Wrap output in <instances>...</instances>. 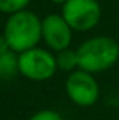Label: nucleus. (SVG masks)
Listing matches in <instances>:
<instances>
[{
  "label": "nucleus",
  "instance_id": "9",
  "mask_svg": "<svg viewBox=\"0 0 119 120\" xmlns=\"http://www.w3.org/2000/svg\"><path fill=\"white\" fill-rule=\"evenodd\" d=\"M31 0H0V11L6 14H15V12L24 11Z\"/></svg>",
  "mask_w": 119,
  "mask_h": 120
},
{
  "label": "nucleus",
  "instance_id": "8",
  "mask_svg": "<svg viewBox=\"0 0 119 120\" xmlns=\"http://www.w3.org/2000/svg\"><path fill=\"white\" fill-rule=\"evenodd\" d=\"M57 65L58 68L64 71H75V68L78 67V53L76 50H70L66 49L63 52H58L57 56Z\"/></svg>",
  "mask_w": 119,
  "mask_h": 120
},
{
  "label": "nucleus",
  "instance_id": "6",
  "mask_svg": "<svg viewBox=\"0 0 119 120\" xmlns=\"http://www.w3.org/2000/svg\"><path fill=\"white\" fill-rule=\"evenodd\" d=\"M41 35L52 50L63 52L70 46L72 27L66 23L63 15L52 14L41 21Z\"/></svg>",
  "mask_w": 119,
  "mask_h": 120
},
{
  "label": "nucleus",
  "instance_id": "3",
  "mask_svg": "<svg viewBox=\"0 0 119 120\" xmlns=\"http://www.w3.org/2000/svg\"><path fill=\"white\" fill-rule=\"evenodd\" d=\"M61 15L72 30L87 32L101 20V5L98 0H67L63 5Z\"/></svg>",
  "mask_w": 119,
  "mask_h": 120
},
{
  "label": "nucleus",
  "instance_id": "2",
  "mask_svg": "<svg viewBox=\"0 0 119 120\" xmlns=\"http://www.w3.org/2000/svg\"><path fill=\"white\" fill-rule=\"evenodd\" d=\"M5 38L12 52H26L40 43L41 35V21L34 12L20 11L12 14L5 24Z\"/></svg>",
  "mask_w": 119,
  "mask_h": 120
},
{
  "label": "nucleus",
  "instance_id": "4",
  "mask_svg": "<svg viewBox=\"0 0 119 120\" xmlns=\"http://www.w3.org/2000/svg\"><path fill=\"white\" fill-rule=\"evenodd\" d=\"M58 65L57 58L44 49L34 47L20 53L18 56V71L24 78L32 81H46L55 75Z\"/></svg>",
  "mask_w": 119,
  "mask_h": 120
},
{
  "label": "nucleus",
  "instance_id": "1",
  "mask_svg": "<svg viewBox=\"0 0 119 120\" xmlns=\"http://www.w3.org/2000/svg\"><path fill=\"white\" fill-rule=\"evenodd\" d=\"M78 68L89 73H101L119 61V43L111 37L99 35L86 40L76 49Z\"/></svg>",
  "mask_w": 119,
  "mask_h": 120
},
{
  "label": "nucleus",
  "instance_id": "11",
  "mask_svg": "<svg viewBox=\"0 0 119 120\" xmlns=\"http://www.w3.org/2000/svg\"><path fill=\"white\" fill-rule=\"evenodd\" d=\"M9 50H11V47H9L8 41H6V38H5V35H0V56L5 55L6 52H9Z\"/></svg>",
  "mask_w": 119,
  "mask_h": 120
},
{
  "label": "nucleus",
  "instance_id": "5",
  "mask_svg": "<svg viewBox=\"0 0 119 120\" xmlns=\"http://www.w3.org/2000/svg\"><path fill=\"white\" fill-rule=\"evenodd\" d=\"M66 93L75 105L92 106L99 99V85L92 73L78 68L66 79Z\"/></svg>",
  "mask_w": 119,
  "mask_h": 120
},
{
  "label": "nucleus",
  "instance_id": "12",
  "mask_svg": "<svg viewBox=\"0 0 119 120\" xmlns=\"http://www.w3.org/2000/svg\"><path fill=\"white\" fill-rule=\"evenodd\" d=\"M52 2H54V3H63V5H64L67 0H52Z\"/></svg>",
  "mask_w": 119,
  "mask_h": 120
},
{
  "label": "nucleus",
  "instance_id": "10",
  "mask_svg": "<svg viewBox=\"0 0 119 120\" xmlns=\"http://www.w3.org/2000/svg\"><path fill=\"white\" fill-rule=\"evenodd\" d=\"M29 120H63V117L58 114L57 111H52V109H43V111H38L37 114H34Z\"/></svg>",
  "mask_w": 119,
  "mask_h": 120
},
{
  "label": "nucleus",
  "instance_id": "7",
  "mask_svg": "<svg viewBox=\"0 0 119 120\" xmlns=\"http://www.w3.org/2000/svg\"><path fill=\"white\" fill-rule=\"evenodd\" d=\"M18 71V58L15 52L9 50L5 55L0 56V79H12Z\"/></svg>",
  "mask_w": 119,
  "mask_h": 120
}]
</instances>
